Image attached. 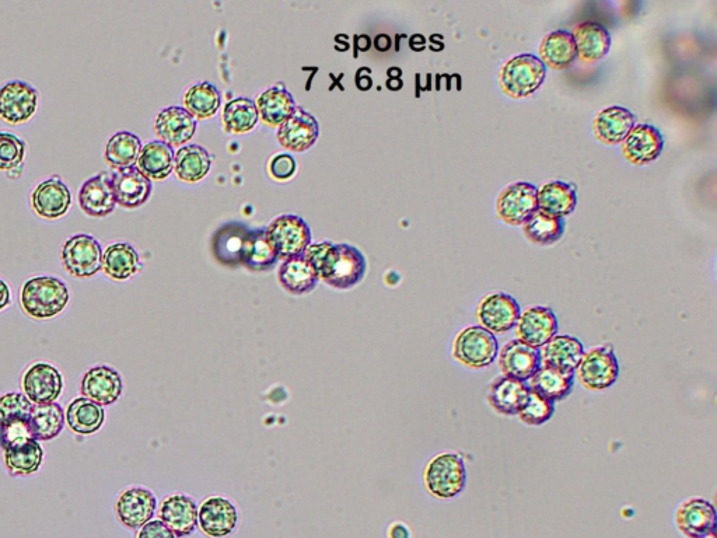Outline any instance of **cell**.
Returning a JSON list of instances; mask_svg holds the SVG:
<instances>
[{"label":"cell","instance_id":"bcb514c9","mask_svg":"<svg viewBox=\"0 0 717 538\" xmlns=\"http://www.w3.org/2000/svg\"><path fill=\"white\" fill-rule=\"evenodd\" d=\"M258 122V110L250 99H234L226 104L223 111V124L230 134H246L255 128Z\"/></svg>","mask_w":717,"mask_h":538},{"label":"cell","instance_id":"91938a15","mask_svg":"<svg viewBox=\"0 0 717 538\" xmlns=\"http://www.w3.org/2000/svg\"><path fill=\"white\" fill-rule=\"evenodd\" d=\"M387 87L390 90H400L402 87V80L401 79H388Z\"/></svg>","mask_w":717,"mask_h":538},{"label":"cell","instance_id":"52a82bcc","mask_svg":"<svg viewBox=\"0 0 717 538\" xmlns=\"http://www.w3.org/2000/svg\"><path fill=\"white\" fill-rule=\"evenodd\" d=\"M265 230L279 260L282 261L302 255L311 244L310 227L300 216H278Z\"/></svg>","mask_w":717,"mask_h":538},{"label":"cell","instance_id":"7bdbcfd3","mask_svg":"<svg viewBox=\"0 0 717 538\" xmlns=\"http://www.w3.org/2000/svg\"><path fill=\"white\" fill-rule=\"evenodd\" d=\"M523 232L531 243L538 246H551L562 239L565 233V219L537 211L524 223Z\"/></svg>","mask_w":717,"mask_h":538},{"label":"cell","instance_id":"b9f144b4","mask_svg":"<svg viewBox=\"0 0 717 538\" xmlns=\"http://www.w3.org/2000/svg\"><path fill=\"white\" fill-rule=\"evenodd\" d=\"M65 412L59 404H34L33 414L30 418V431L37 440H52L57 438L65 426Z\"/></svg>","mask_w":717,"mask_h":538},{"label":"cell","instance_id":"277c9868","mask_svg":"<svg viewBox=\"0 0 717 538\" xmlns=\"http://www.w3.org/2000/svg\"><path fill=\"white\" fill-rule=\"evenodd\" d=\"M547 78V68L533 54H521L503 65L499 73L500 87L513 99H524L537 92Z\"/></svg>","mask_w":717,"mask_h":538},{"label":"cell","instance_id":"1f68e13d","mask_svg":"<svg viewBox=\"0 0 717 538\" xmlns=\"http://www.w3.org/2000/svg\"><path fill=\"white\" fill-rule=\"evenodd\" d=\"M540 59L545 68L563 71L577 59L576 45L572 33L556 30L548 34L540 45Z\"/></svg>","mask_w":717,"mask_h":538},{"label":"cell","instance_id":"f5cc1de1","mask_svg":"<svg viewBox=\"0 0 717 538\" xmlns=\"http://www.w3.org/2000/svg\"><path fill=\"white\" fill-rule=\"evenodd\" d=\"M138 538H177V536L162 520H152L142 527Z\"/></svg>","mask_w":717,"mask_h":538},{"label":"cell","instance_id":"d6986e66","mask_svg":"<svg viewBox=\"0 0 717 538\" xmlns=\"http://www.w3.org/2000/svg\"><path fill=\"white\" fill-rule=\"evenodd\" d=\"M675 523L678 530L689 538L706 536L715 533V506L702 498H689L678 506L675 512Z\"/></svg>","mask_w":717,"mask_h":538},{"label":"cell","instance_id":"9c48e42d","mask_svg":"<svg viewBox=\"0 0 717 538\" xmlns=\"http://www.w3.org/2000/svg\"><path fill=\"white\" fill-rule=\"evenodd\" d=\"M538 188L530 183H513L500 192L496 212L510 226H523L538 211Z\"/></svg>","mask_w":717,"mask_h":538},{"label":"cell","instance_id":"8d00e7d4","mask_svg":"<svg viewBox=\"0 0 717 538\" xmlns=\"http://www.w3.org/2000/svg\"><path fill=\"white\" fill-rule=\"evenodd\" d=\"M258 115L269 127H281L296 110L292 94L282 87H271L258 96L255 101Z\"/></svg>","mask_w":717,"mask_h":538},{"label":"cell","instance_id":"4316f807","mask_svg":"<svg viewBox=\"0 0 717 538\" xmlns=\"http://www.w3.org/2000/svg\"><path fill=\"white\" fill-rule=\"evenodd\" d=\"M160 520L177 537L190 536L197 529L198 509L190 496L174 494L167 496L160 508Z\"/></svg>","mask_w":717,"mask_h":538},{"label":"cell","instance_id":"94428289","mask_svg":"<svg viewBox=\"0 0 717 538\" xmlns=\"http://www.w3.org/2000/svg\"><path fill=\"white\" fill-rule=\"evenodd\" d=\"M387 73H388V76H390V79H400L401 75H402L401 69H398V68L388 69Z\"/></svg>","mask_w":717,"mask_h":538},{"label":"cell","instance_id":"6125c7cd","mask_svg":"<svg viewBox=\"0 0 717 538\" xmlns=\"http://www.w3.org/2000/svg\"><path fill=\"white\" fill-rule=\"evenodd\" d=\"M698 538H715V533H709L706 534V536L698 537Z\"/></svg>","mask_w":717,"mask_h":538},{"label":"cell","instance_id":"30bf717a","mask_svg":"<svg viewBox=\"0 0 717 538\" xmlns=\"http://www.w3.org/2000/svg\"><path fill=\"white\" fill-rule=\"evenodd\" d=\"M521 314L519 303L507 293H491L479 302L477 319L479 326L489 333L505 334L516 327Z\"/></svg>","mask_w":717,"mask_h":538},{"label":"cell","instance_id":"9f6ffc18","mask_svg":"<svg viewBox=\"0 0 717 538\" xmlns=\"http://www.w3.org/2000/svg\"><path fill=\"white\" fill-rule=\"evenodd\" d=\"M425 45H426L425 37L421 36V34H415V36L411 38L412 50L422 51L423 48H425Z\"/></svg>","mask_w":717,"mask_h":538},{"label":"cell","instance_id":"db71d44e","mask_svg":"<svg viewBox=\"0 0 717 538\" xmlns=\"http://www.w3.org/2000/svg\"><path fill=\"white\" fill-rule=\"evenodd\" d=\"M10 303H12V292L9 285L0 278V312L9 307Z\"/></svg>","mask_w":717,"mask_h":538},{"label":"cell","instance_id":"74e56055","mask_svg":"<svg viewBox=\"0 0 717 538\" xmlns=\"http://www.w3.org/2000/svg\"><path fill=\"white\" fill-rule=\"evenodd\" d=\"M69 429L78 435H93L99 432L106 421V412L101 405L86 397L76 398L69 404L65 414Z\"/></svg>","mask_w":717,"mask_h":538},{"label":"cell","instance_id":"f907efd6","mask_svg":"<svg viewBox=\"0 0 717 538\" xmlns=\"http://www.w3.org/2000/svg\"><path fill=\"white\" fill-rule=\"evenodd\" d=\"M31 439L34 438L30 431V421L10 422V424L0 425V447L3 450L22 445V443L29 442Z\"/></svg>","mask_w":717,"mask_h":538},{"label":"cell","instance_id":"c3c4849f","mask_svg":"<svg viewBox=\"0 0 717 538\" xmlns=\"http://www.w3.org/2000/svg\"><path fill=\"white\" fill-rule=\"evenodd\" d=\"M34 404L22 393H8L0 397V425L30 421Z\"/></svg>","mask_w":717,"mask_h":538},{"label":"cell","instance_id":"60d3db41","mask_svg":"<svg viewBox=\"0 0 717 538\" xmlns=\"http://www.w3.org/2000/svg\"><path fill=\"white\" fill-rule=\"evenodd\" d=\"M142 142L138 135L132 132H117L108 139L106 146V160L115 170L127 169L138 162Z\"/></svg>","mask_w":717,"mask_h":538},{"label":"cell","instance_id":"836d02e7","mask_svg":"<svg viewBox=\"0 0 717 538\" xmlns=\"http://www.w3.org/2000/svg\"><path fill=\"white\" fill-rule=\"evenodd\" d=\"M537 201L538 211L563 219L576 209V191L563 181H549L538 190Z\"/></svg>","mask_w":717,"mask_h":538},{"label":"cell","instance_id":"4dcf8cb0","mask_svg":"<svg viewBox=\"0 0 717 538\" xmlns=\"http://www.w3.org/2000/svg\"><path fill=\"white\" fill-rule=\"evenodd\" d=\"M274 246L269 241L267 230H250L240 251V264L254 272L269 271L278 262Z\"/></svg>","mask_w":717,"mask_h":538},{"label":"cell","instance_id":"9a60e30c","mask_svg":"<svg viewBox=\"0 0 717 538\" xmlns=\"http://www.w3.org/2000/svg\"><path fill=\"white\" fill-rule=\"evenodd\" d=\"M80 391L83 397L89 398L101 407H106L120 400L124 391V382L120 373L111 366H94L83 376Z\"/></svg>","mask_w":717,"mask_h":538},{"label":"cell","instance_id":"6da1fadb","mask_svg":"<svg viewBox=\"0 0 717 538\" xmlns=\"http://www.w3.org/2000/svg\"><path fill=\"white\" fill-rule=\"evenodd\" d=\"M366 271L365 255L351 244H332L316 268L318 278L339 291L360 284Z\"/></svg>","mask_w":717,"mask_h":538},{"label":"cell","instance_id":"4fadbf2b","mask_svg":"<svg viewBox=\"0 0 717 538\" xmlns=\"http://www.w3.org/2000/svg\"><path fill=\"white\" fill-rule=\"evenodd\" d=\"M22 386L26 397L36 405L52 404L61 396L64 379L50 363H34L24 373Z\"/></svg>","mask_w":717,"mask_h":538},{"label":"cell","instance_id":"5bb4252c","mask_svg":"<svg viewBox=\"0 0 717 538\" xmlns=\"http://www.w3.org/2000/svg\"><path fill=\"white\" fill-rule=\"evenodd\" d=\"M498 355L500 372L510 379L527 383L541 368L540 351L519 340L507 342Z\"/></svg>","mask_w":717,"mask_h":538},{"label":"cell","instance_id":"ac0fdd59","mask_svg":"<svg viewBox=\"0 0 717 538\" xmlns=\"http://www.w3.org/2000/svg\"><path fill=\"white\" fill-rule=\"evenodd\" d=\"M157 506L156 496L152 491L142 487L125 489L117 499L118 519L129 529H141L155 516Z\"/></svg>","mask_w":717,"mask_h":538},{"label":"cell","instance_id":"6f0895ef","mask_svg":"<svg viewBox=\"0 0 717 538\" xmlns=\"http://www.w3.org/2000/svg\"><path fill=\"white\" fill-rule=\"evenodd\" d=\"M373 82L372 79L369 78V76H359L358 78V87L360 90H369L370 87H372Z\"/></svg>","mask_w":717,"mask_h":538},{"label":"cell","instance_id":"d590c367","mask_svg":"<svg viewBox=\"0 0 717 538\" xmlns=\"http://www.w3.org/2000/svg\"><path fill=\"white\" fill-rule=\"evenodd\" d=\"M136 167L150 181H162L174 170V150L160 141L142 146Z\"/></svg>","mask_w":717,"mask_h":538},{"label":"cell","instance_id":"ba28073f","mask_svg":"<svg viewBox=\"0 0 717 538\" xmlns=\"http://www.w3.org/2000/svg\"><path fill=\"white\" fill-rule=\"evenodd\" d=\"M61 257L66 271L75 278L94 277L103 269V250L90 234L69 237L62 246Z\"/></svg>","mask_w":717,"mask_h":538},{"label":"cell","instance_id":"484cf974","mask_svg":"<svg viewBox=\"0 0 717 538\" xmlns=\"http://www.w3.org/2000/svg\"><path fill=\"white\" fill-rule=\"evenodd\" d=\"M584 352L586 351L582 342L576 337L555 335L540 349L541 366H548L563 373H575Z\"/></svg>","mask_w":717,"mask_h":538},{"label":"cell","instance_id":"681fc988","mask_svg":"<svg viewBox=\"0 0 717 538\" xmlns=\"http://www.w3.org/2000/svg\"><path fill=\"white\" fill-rule=\"evenodd\" d=\"M26 156V142L12 132L0 131V170H15Z\"/></svg>","mask_w":717,"mask_h":538},{"label":"cell","instance_id":"680465c9","mask_svg":"<svg viewBox=\"0 0 717 538\" xmlns=\"http://www.w3.org/2000/svg\"><path fill=\"white\" fill-rule=\"evenodd\" d=\"M356 45H358L359 50L367 51L370 47V38L367 36H360L358 37V43H356Z\"/></svg>","mask_w":717,"mask_h":538},{"label":"cell","instance_id":"44dd1931","mask_svg":"<svg viewBox=\"0 0 717 538\" xmlns=\"http://www.w3.org/2000/svg\"><path fill=\"white\" fill-rule=\"evenodd\" d=\"M111 185L118 205L127 209L145 205L152 195V181L143 176L138 167L115 170L111 174Z\"/></svg>","mask_w":717,"mask_h":538},{"label":"cell","instance_id":"cb8c5ba5","mask_svg":"<svg viewBox=\"0 0 717 538\" xmlns=\"http://www.w3.org/2000/svg\"><path fill=\"white\" fill-rule=\"evenodd\" d=\"M197 131V122L183 107H169L160 111L155 121V132L160 142L170 148L183 146L191 141Z\"/></svg>","mask_w":717,"mask_h":538},{"label":"cell","instance_id":"f546056e","mask_svg":"<svg viewBox=\"0 0 717 538\" xmlns=\"http://www.w3.org/2000/svg\"><path fill=\"white\" fill-rule=\"evenodd\" d=\"M278 279L282 288L295 296L309 295L320 282L317 272L303 254L283 261L279 268Z\"/></svg>","mask_w":717,"mask_h":538},{"label":"cell","instance_id":"603a6c76","mask_svg":"<svg viewBox=\"0 0 717 538\" xmlns=\"http://www.w3.org/2000/svg\"><path fill=\"white\" fill-rule=\"evenodd\" d=\"M79 205L86 215L93 218H106L113 213L117 201L111 185V174L103 171L86 180L80 187Z\"/></svg>","mask_w":717,"mask_h":538},{"label":"cell","instance_id":"8992f818","mask_svg":"<svg viewBox=\"0 0 717 538\" xmlns=\"http://www.w3.org/2000/svg\"><path fill=\"white\" fill-rule=\"evenodd\" d=\"M575 373L580 384L591 393L614 386L619 377V363L612 345H600L584 352Z\"/></svg>","mask_w":717,"mask_h":538},{"label":"cell","instance_id":"8fae6325","mask_svg":"<svg viewBox=\"0 0 717 538\" xmlns=\"http://www.w3.org/2000/svg\"><path fill=\"white\" fill-rule=\"evenodd\" d=\"M38 93L23 80H12L0 87V120L22 125L37 113Z\"/></svg>","mask_w":717,"mask_h":538},{"label":"cell","instance_id":"e575fe53","mask_svg":"<svg viewBox=\"0 0 717 538\" xmlns=\"http://www.w3.org/2000/svg\"><path fill=\"white\" fill-rule=\"evenodd\" d=\"M142 269L138 251L131 244L115 243L103 253V271L114 281H127Z\"/></svg>","mask_w":717,"mask_h":538},{"label":"cell","instance_id":"7402d4cb","mask_svg":"<svg viewBox=\"0 0 717 538\" xmlns=\"http://www.w3.org/2000/svg\"><path fill=\"white\" fill-rule=\"evenodd\" d=\"M237 519L239 516L233 503L222 496L205 499L198 510L199 527L213 538L230 536L236 529Z\"/></svg>","mask_w":717,"mask_h":538},{"label":"cell","instance_id":"ee69618b","mask_svg":"<svg viewBox=\"0 0 717 538\" xmlns=\"http://www.w3.org/2000/svg\"><path fill=\"white\" fill-rule=\"evenodd\" d=\"M248 232L243 225L222 227L213 239V253L218 261L226 265L240 264V251Z\"/></svg>","mask_w":717,"mask_h":538},{"label":"cell","instance_id":"ab89813d","mask_svg":"<svg viewBox=\"0 0 717 538\" xmlns=\"http://www.w3.org/2000/svg\"><path fill=\"white\" fill-rule=\"evenodd\" d=\"M5 466L13 477H26L37 473L38 468L43 464L44 450L37 440L31 439L22 445L10 447L3 450Z\"/></svg>","mask_w":717,"mask_h":538},{"label":"cell","instance_id":"ffe728a7","mask_svg":"<svg viewBox=\"0 0 717 538\" xmlns=\"http://www.w3.org/2000/svg\"><path fill=\"white\" fill-rule=\"evenodd\" d=\"M664 148L663 135L650 124H636L622 142V152L626 160L643 166L654 162Z\"/></svg>","mask_w":717,"mask_h":538},{"label":"cell","instance_id":"2e32d148","mask_svg":"<svg viewBox=\"0 0 717 538\" xmlns=\"http://www.w3.org/2000/svg\"><path fill=\"white\" fill-rule=\"evenodd\" d=\"M318 135L320 125L316 117L302 107H297L278 129V141L292 152H306L316 143Z\"/></svg>","mask_w":717,"mask_h":538},{"label":"cell","instance_id":"d4e9b609","mask_svg":"<svg viewBox=\"0 0 717 538\" xmlns=\"http://www.w3.org/2000/svg\"><path fill=\"white\" fill-rule=\"evenodd\" d=\"M530 389L526 382L510 379V377H496L488 389V404L493 411L505 417H517L524 403L527 401Z\"/></svg>","mask_w":717,"mask_h":538},{"label":"cell","instance_id":"d6a6232c","mask_svg":"<svg viewBox=\"0 0 717 538\" xmlns=\"http://www.w3.org/2000/svg\"><path fill=\"white\" fill-rule=\"evenodd\" d=\"M528 389L538 396L556 403L565 400L572 394L575 386V373H563L559 370L541 366L527 383Z\"/></svg>","mask_w":717,"mask_h":538},{"label":"cell","instance_id":"7a4b0ae2","mask_svg":"<svg viewBox=\"0 0 717 538\" xmlns=\"http://www.w3.org/2000/svg\"><path fill=\"white\" fill-rule=\"evenodd\" d=\"M71 300L68 285L57 277L31 278L20 291V305L27 316L50 320L64 312Z\"/></svg>","mask_w":717,"mask_h":538},{"label":"cell","instance_id":"f35d334b","mask_svg":"<svg viewBox=\"0 0 717 538\" xmlns=\"http://www.w3.org/2000/svg\"><path fill=\"white\" fill-rule=\"evenodd\" d=\"M211 166V155L199 145L184 146L174 157V171L185 183H198L208 176Z\"/></svg>","mask_w":717,"mask_h":538},{"label":"cell","instance_id":"3957f363","mask_svg":"<svg viewBox=\"0 0 717 538\" xmlns=\"http://www.w3.org/2000/svg\"><path fill=\"white\" fill-rule=\"evenodd\" d=\"M426 491L437 499L460 495L467 482L463 457L457 453H440L432 457L423 471Z\"/></svg>","mask_w":717,"mask_h":538},{"label":"cell","instance_id":"e0dca14e","mask_svg":"<svg viewBox=\"0 0 717 538\" xmlns=\"http://www.w3.org/2000/svg\"><path fill=\"white\" fill-rule=\"evenodd\" d=\"M72 205V192L59 177H51L37 185L31 194V206L40 218L59 219Z\"/></svg>","mask_w":717,"mask_h":538},{"label":"cell","instance_id":"11a10c76","mask_svg":"<svg viewBox=\"0 0 717 538\" xmlns=\"http://www.w3.org/2000/svg\"><path fill=\"white\" fill-rule=\"evenodd\" d=\"M374 44H376L377 50L384 52L390 50L391 40L386 34H380V36L376 37Z\"/></svg>","mask_w":717,"mask_h":538},{"label":"cell","instance_id":"7c38bea8","mask_svg":"<svg viewBox=\"0 0 717 538\" xmlns=\"http://www.w3.org/2000/svg\"><path fill=\"white\" fill-rule=\"evenodd\" d=\"M558 334V319L549 307L534 306L520 314L516 324L517 340L540 349Z\"/></svg>","mask_w":717,"mask_h":538},{"label":"cell","instance_id":"5b68a950","mask_svg":"<svg viewBox=\"0 0 717 538\" xmlns=\"http://www.w3.org/2000/svg\"><path fill=\"white\" fill-rule=\"evenodd\" d=\"M499 354L495 335L481 326L464 328L454 338L451 356L454 361L472 370L488 368Z\"/></svg>","mask_w":717,"mask_h":538},{"label":"cell","instance_id":"f6af8a7d","mask_svg":"<svg viewBox=\"0 0 717 538\" xmlns=\"http://www.w3.org/2000/svg\"><path fill=\"white\" fill-rule=\"evenodd\" d=\"M185 110L197 117L198 120H206L218 113L220 106V93L211 83H198L190 87L184 97Z\"/></svg>","mask_w":717,"mask_h":538},{"label":"cell","instance_id":"83f0119b","mask_svg":"<svg viewBox=\"0 0 717 538\" xmlns=\"http://www.w3.org/2000/svg\"><path fill=\"white\" fill-rule=\"evenodd\" d=\"M572 36L576 45L577 58L586 64L601 61L610 52V31L600 23L579 24L573 29Z\"/></svg>","mask_w":717,"mask_h":538},{"label":"cell","instance_id":"f1b7e54d","mask_svg":"<svg viewBox=\"0 0 717 538\" xmlns=\"http://www.w3.org/2000/svg\"><path fill=\"white\" fill-rule=\"evenodd\" d=\"M636 125V117L628 108L614 106L600 111L593 121L594 134L605 145H619Z\"/></svg>","mask_w":717,"mask_h":538},{"label":"cell","instance_id":"816d5d0a","mask_svg":"<svg viewBox=\"0 0 717 538\" xmlns=\"http://www.w3.org/2000/svg\"><path fill=\"white\" fill-rule=\"evenodd\" d=\"M269 174L276 180H289L296 173V160L290 155H278L272 157L269 162Z\"/></svg>","mask_w":717,"mask_h":538},{"label":"cell","instance_id":"7dc6e473","mask_svg":"<svg viewBox=\"0 0 717 538\" xmlns=\"http://www.w3.org/2000/svg\"><path fill=\"white\" fill-rule=\"evenodd\" d=\"M555 414V403L547 400V398L538 396L537 393L530 390L527 401L524 403L517 417L524 425L541 426L547 424Z\"/></svg>","mask_w":717,"mask_h":538}]
</instances>
